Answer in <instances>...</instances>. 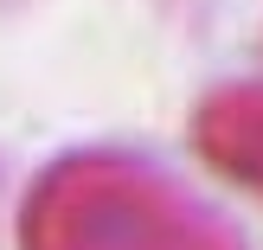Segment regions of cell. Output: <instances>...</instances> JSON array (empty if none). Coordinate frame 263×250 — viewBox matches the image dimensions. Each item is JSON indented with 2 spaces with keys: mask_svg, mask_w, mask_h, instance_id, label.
<instances>
[{
  "mask_svg": "<svg viewBox=\"0 0 263 250\" xmlns=\"http://www.w3.org/2000/svg\"><path fill=\"white\" fill-rule=\"evenodd\" d=\"M26 250H238L231 225L135 161H71L32 193Z\"/></svg>",
  "mask_w": 263,
  "mask_h": 250,
  "instance_id": "cell-1",
  "label": "cell"
},
{
  "mask_svg": "<svg viewBox=\"0 0 263 250\" xmlns=\"http://www.w3.org/2000/svg\"><path fill=\"white\" fill-rule=\"evenodd\" d=\"M199 148L231 180L263 193V90H225L199 116Z\"/></svg>",
  "mask_w": 263,
  "mask_h": 250,
  "instance_id": "cell-2",
  "label": "cell"
}]
</instances>
